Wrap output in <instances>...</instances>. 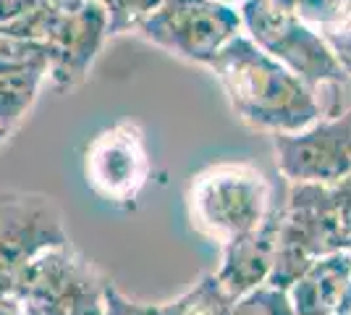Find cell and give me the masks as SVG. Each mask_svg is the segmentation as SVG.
Masks as SVG:
<instances>
[{
    "label": "cell",
    "mask_w": 351,
    "mask_h": 315,
    "mask_svg": "<svg viewBox=\"0 0 351 315\" xmlns=\"http://www.w3.org/2000/svg\"><path fill=\"white\" fill-rule=\"evenodd\" d=\"M0 315H11V313H8V310H5V307H0Z\"/></svg>",
    "instance_id": "24"
},
{
    "label": "cell",
    "mask_w": 351,
    "mask_h": 315,
    "mask_svg": "<svg viewBox=\"0 0 351 315\" xmlns=\"http://www.w3.org/2000/svg\"><path fill=\"white\" fill-rule=\"evenodd\" d=\"M234 315H296V310L286 289L260 284L234 300Z\"/></svg>",
    "instance_id": "17"
},
{
    "label": "cell",
    "mask_w": 351,
    "mask_h": 315,
    "mask_svg": "<svg viewBox=\"0 0 351 315\" xmlns=\"http://www.w3.org/2000/svg\"><path fill=\"white\" fill-rule=\"evenodd\" d=\"M152 315H234V300L220 289L215 273H205L181 297L155 305Z\"/></svg>",
    "instance_id": "15"
},
{
    "label": "cell",
    "mask_w": 351,
    "mask_h": 315,
    "mask_svg": "<svg viewBox=\"0 0 351 315\" xmlns=\"http://www.w3.org/2000/svg\"><path fill=\"white\" fill-rule=\"evenodd\" d=\"M273 3L315 30L336 24L341 16L351 11V0H273Z\"/></svg>",
    "instance_id": "18"
},
{
    "label": "cell",
    "mask_w": 351,
    "mask_h": 315,
    "mask_svg": "<svg viewBox=\"0 0 351 315\" xmlns=\"http://www.w3.org/2000/svg\"><path fill=\"white\" fill-rule=\"evenodd\" d=\"M273 187L249 163H218L199 171L189 187L191 224L218 242L241 237L273 208Z\"/></svg>",
    "instance_id": "4"
},
{
    "label": "cell",
    "mask_w": 351,
    "mask_h": 315,
    "mask_svg": "<svg viewBox=\"0 0 351 315\" xmlns=\"http://www.w3.org/2000/svg\"><path fill=\"white\" fill-rule=\"evenodd\" d=\"M278 224L280 205L273 202L270 213L257 229L223 242V260H220V268L215 270V279L231 300H239L241 294L267 281L273 263H276Z\"/></svg>",
    "instance_id": "12"
},
{
    "label": "cell",
    "mask_w": 351,
    "mask_h": 315,
    "mask_svg": "<svg viewBox=\"0 0 351 315\" xmlns=\"http://www.w3.org/2000/svg\"><path fill=\"white\" fill-rule=\"evenodd\" d=\"M149 152L145 132L136 121H118L103 129L84 150V179L95 195L118 205L136 208L149 179Z\"/></svg>",
    "instance_id": "9"
},
{
    "label": "cell",
    "mask_w": 351,
    "mask_h": 315,
    "mask_svg": "<svg viewBox=\"0 0 351 315\" xmlns=\"http://www.w3.org/2000/svg\"><path fill=\"white\" fill-rule=\"evenodd\" d=\"M220 3H228V5H236V8H239V5L247 3V0H220Z\"/></svg>",
    "instance_id": "23"
},
{
    "label": "cell",
    "mask_w": 351,
    "mask_h": 315,
    "mask_svg": "<svg viewBox=\"0 0 351 315\" xmlns=\"http://www.w3.org/2000/svg\"><path fill=\"white\" fill-rule=\"evenodd\" d=\"M239 14L249 40L299 76L307 87L315 92L351 87V79L315 27L283 11L273 0H247L239 5Z\"/></svg>",
    "instance_id": "3"
},
{
    "label": "cell",
    "mask_w": 351,
    "mask_h": 315,
    "mask_svg": "<svg viewBox=\"0 0 351 315\" xmlns=\"http://www.w3.org/2000/svg\"><path fill=\"white\" fill-rule=\"evenodd\" d=\"M330 195H333V205H336L338 224L343 229L346 240H351V174L330 184Z\"/></svg>",
    "instance_id": "21"
},
{
    "label": "cell",
    "mask_w": 351,
    "mask_h": 315,
    "mask_svg": "<svg viewBox=\"0 0 351 315\" xmlns=\"http://www.w3.org/2000/svg\"><path fill=\"white\" fill-rule=\"evenodd\" d=\"M108 16V37H118L136 27L158 8L160 0H95Z\"/></svg>",
    "instance_id": "16"
},
{
    "label": "cell",
    "mask_w": 351,
    "mask_h": 315,
    "mask_svg": "<svg viewBox=\"0 0 351 315\" xmlns=\"http://www.w3.org/2000/svg\"><path fill=\"white\" fill-rule=\"evenodd\" d=\"M351 284V255L336 250L312 260L286 292L296 315H336Z\"/></svg>",
    "instance_id": "13"
},
{
    "label": "cell",
    "mask_w": 351,
    "mask_h": 315,
    "mask_svg": "<svg viewBox=\"0 0 351 315\" xmlns=\"http://www.w3.org/2000/svg\"><path fill=\"white\" fill-rule=\"evenodd\" d=\"M322 34V40L328 43L330 53L336 56V60L341 63V69L346 71V76L351 79V11L346 16H341L336 24L322 27L317 30Z\"/></svg>",
    "instance_id": "19"
},
{
    "label": "cell",
    "mask_w": 351,
    "mask_h": 315,
    "mask_svg": "<svg viewBox=\"0 0 351 315\" xmlns=\"http://www.w3.org/2000/svg\"><path fill=\"white\" fill-rule=\"evenodd\" d=\"M239 32H244L239 8L220 0H160L136 27L149 45L199 66H207Z\"/></svg>",
    "instance_id": "6"
},
{
    "label": "cell",
    "mask_w": 351,
    "mask_h": 315,
    "mask_svg": "<svg viewBox=\"0 0 351 315\" xmlns=\"http://www.w3.org/2000/svg\"><path fill=\"white\" fill-rule=\"evenodd\" d=\"M336 315H351V284H349V289H346V294H343L341 305H338Z\"/></svg>",
    "instance_id": "22"
},
{
    "label": "cell",
    "mask_w": 351,
    "mask_h": 315,
    "mask_svg": "<svg viewBox=\"0 0 351 315\" xmlns=\"http://www.w3.org/2000/svg\"><path fill=\"white\" fill-rule=\"evenodd\" d=\"M346 253L351 255V240H349V244H346Z\"/></svg>",
    "instance_id": "25"
},
{
    "label": "cell",
    "mask_w": 351,
    "mask_h": 315,
    "mask_svg": "<svg viewBox=\"0 0 351 315\" xmlns=\"http://www.w3.org/2000/svg\"><path fill=\"white\" fill-rule=\"evenodd\" d=\"M346 244L330 184H291L286 205H280L276 263L265 284L289 289L312 260L346 250Z\"/></svg>",
    "instance_id": "5"
},
{
    "label": "cell",
    "mask_w": 351,
    "mask_h": 315,
    "mask_svg": "<svg viewBox=\"0 0 351 315\" xmlns=\"http://www.w3.org/2000/svg\"><path fill=\"white\" fill-rule=\"evenodd\" d=\"M108 40V16L95 3L84 0L76 8L60 14L45 37L47 50V79L56 92L79 87L89 76L97 53Z\"/></svg>",
    "instance_id": "10"
},
{
    "label": "cell",
    "mask_w": 351,
    "mask_h": 315,
    "mask_svg": "<svg viewBox=\"0 0 351 315\" xmlns=\"http://www.w3.org/2000/svg\"><path fill=\"white\" fill-rule=\"evenodd\" d=\"M58 16L50 0H0V34L43 43Z\"/></svg>",
    "instance_id": "14"
},
{
    "label": "cell",
    "mask_w": 351,
    "mask_h": 315,
    "mask_svg": "<svg viewBox=\"0 0 351 315\" xmlns=\"http://www.w3.org/2000/svg\"><path fill=\"white\" fill-rule=\"evenodd\" d=\"M207 69L220 82L236 116L257 132H296L322 116L317 92L260 50L244 32L220 47Z\"/></svg>",
    "instance_id": "1"
},
{
    "label": "cell",
    "mask_w": 351,
    "mask_h": 315,
    "mask_svg": "<svg viewBox=\"0 0 351 315\" xmlns=\"http://www.w3.org/2000/svg\"><path fill=\"white\" fill-rule=\"evenodd\" d=\"M45 79H47L45 43L0 34V148L29 113Z\"/></svg>",
    "instance_id": "11"
},
{
    "label": "cell",
    "mask_w": 351,
    "mask_h": 315,
    "mask_svg": "<svg viewBox=\"0 0 351 315\" xmlns=\"http://www.w3.org/2000/svg\"><path fill=\"white\" fill-rule=\"evenodd\" d=\"M152 313H155V305L129 300V297L110 281L108 292H105V305L100 315H152Z\"/></svg>",
    "instance_id": "20"
},
{
    "label": "cell",
    "mask_w": 351,
    "mask_h": 315,
    "mask_svg": "<svg viewBox=\"0 0 351 315\" xmlns=\"http://www.w3.org/2000/svg\"><path fill=\"white\" fill-rule=\"evenodd\" d=\"M69 242L66 215L43 192H0V305L19 273L47 247Z\"/></svg>",
    "instance_id": "7"
},
{
    "label": "cell",
    "mask_w": 351,
    "mask_h": 315,
    "mask_svg": "<svg viewBox=\"0 0 351 315\" xmlns=\"http://www.w3.org/2000/svg\"><path fill=\"white\" fill-rule=\"evenodd\" d=\"M108 286L110 279L69 240L34 257L0 307L11 315H100Z\"/></svg>",
    "instance_id": "2"
},
{
    "label": "cell",
    "mask_w": 351,
    "mask_h": 315,
    "mask_svg": "<svg viewBox=\"0 0 351 315\" xmlns=\"http://www.w3.org/2000/svg\"><path fill=\"white\" fill-rule=\"evenodd\" d=\"M273 152L289 184H333L351 174V105L304 129L273 135Z\"/></svg>",
    "instance_id": "8"
}]
</instances>
